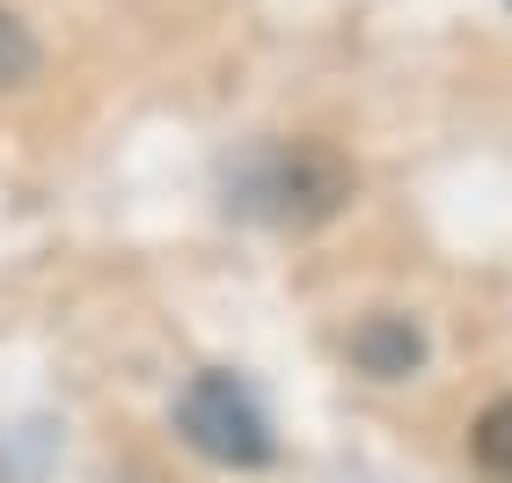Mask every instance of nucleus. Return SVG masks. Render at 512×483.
I'll use <instances>...</instances> for the list:
<instances>
[{"instance_id":"obj_1","label":"nucleus","mask_w":512,"mask_h":483,"mask_svg":"<svg viewBox=\"0 0 512 483\" xmlns=\"http://www.w3.org/2000/svg\"><path fill=\"white\" fill-rule=\"evenodd\" d=\"M352 161L344 154H330V147H278V154H264L249 169V183H242V205L249 213H271V220H286V227H315V220H330L344 198H352Z\"/></svg>"},{"instance_id":"obj_2","label":"nucleus","mask_w":512,"mask_h":483,"mask_svg":"<svg viewBox=\"0 0 512 483\" xmlns=\"http://www.w3.org/2000/svg\"><path fill=\"white\" fill-rule=\"evenodd\" d=\"M176 432L220 469H264L271 462V425H264V410H256V396L235 374H198L183 388L176 396Z\"/></svg>"},{"instance_id":"obj_3","label":"nucleus","mask_w":512,"mask_h":483,"mask_svg":"<svg viewBox=\"0 0 512 483\" xmlns=\"http://www.w3.org/2000/svg\"><path fill=\"white\" fill-rule=\"evenodd\" d=\"M352 366L374 381H403L425 366V330H417L410 315H366L352 330Z\"/></svg>"},{"instance_id":"obj_4","label":"nucleus","mask_w":512,"mask_h":483,"mask_svg":"<svg viewBox=\"0 0 512 483\" xmlns=\"http://www.w3.org/2000/svg\"><path fill=\"white\" fill-rule=\"evenodd\" d=\"M469 462L491 476V483H512V396H498V403L469 425Z\"/></svg>"},{"instance_id":"obj_5","label":"nucleus","mask_w":512,"mask_h":483,"mask_svg":"<svg viewBox=\"0 0 512 483\" xmlns=\"http://www.w3.org/2000/svg\"><path fill=\"white\" fill-rule=\"evenodd\" d=\"M30 66H37V44H30V30L0 8V88H15V81H30Z\"/></svg>"}]
</instances>
